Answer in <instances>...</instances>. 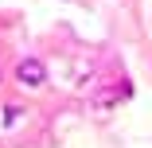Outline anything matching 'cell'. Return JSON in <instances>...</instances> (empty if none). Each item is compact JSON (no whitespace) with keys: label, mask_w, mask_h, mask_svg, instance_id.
Here are the masks:
<instances>
[{"label":"cell","mask_w":152,"mask_h":148,"mask_svg":"<svg viewBox=\"0 0 152 148\" xmlns=\"http://www.w3.org/2000/svg\"><path fill=\"white\" fill-rule=\"evenodd\" d=\"M129 94H133L129 82H113V86H105V90H98L90 101H94V109H109V105H117V101H125Z\"/></svg>","instance_id":"2"},{"label":"cell","mask_w":152,"mask_h":148,"mask_svg":"<svg viewBox=\"0 0 152 148\" xmlns=\"http://www.w3.org/2000/svg\"><path fill=\"white\" fill-rule=\"evenodd\" d=\"M16 82L35 90V86H43V82H47V66L39 63V58H20V63H16Z\"/></svg>","instance_id":"1"}]
</instances>
